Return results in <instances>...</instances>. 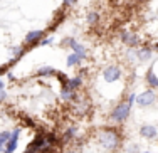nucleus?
Returning a JSON list of instances; mask_svg holds the SVG:
<instances>
[{
    "instance_id": "obj_1",
    "label": "nucleus",
    "mask_w": 158,
    "mask_h": 153,
    "mask_svg": "<svg viewBox=\"0 0 158 153\" xmlns=\"http://www.w3.org/2000/svg\"><path fill=\"white\" fill-rule=\"evenodd\" d=\"M98 140H99V145L104 148V150H116L119 147V135L116 130L113 128H106V130H101L99 135H98Z\"/></svg>"
},
{
    "instance_id": "obj_2",
    "label": "nucleus",
    "mask_w": 158,
    "mask_h": 153,
    "mask_svg": "<svg viewBox=\"0 0 158 153\" xmlns=\"http://www.w3.org/2000/svg\"><path fill=\"white\" fill-rule=\"evenodd\" d=\"M135 101H136V94H135V93H131L130 98H128V101L119 103L118 106L111 111V116H110L111 121H114V123H123V121H125V119L130 116L131 106H133Z\"/></svg>"
},
{
    "instance_id": "obj_3",
    "label": "nucleus",
    "mask_w": 158,
    "mask_h": 153,
    "mask_svg": "<svg viewBox=\"0 0 158 153\" xmlns=\"http://www.w3.org/2000/svg\"><path fill=\"white\" fill-rule=\"evenodd\" d=\"M155 99H156V93L153 91V89H146V91H143L140 96H136V103L140 104L141 108L153 104V103H155Z\"/></svg>"
},
{
    "instance_id": "obj_4",
    "label": "nucleus",
    "mask_w": 158,
    "mask_h": 153,
    "mask_svg": "<svg viewBox=\"0 0 158 153\" xmlns=\"http://www.w3.org/2000/svg\"><path fill=\"white\" fill-rule=\"evenodd\" d=\"M103 77L106 83H114V81H118L121 77V69L118 66H110V68L103 71Z\"/></svg>"
},
{
    "instance_id": "obj_5",
    "label": "nucleus",
    "mask_w": 158,
    "mask_h": 153,
    "mask_svg": "<svg viewBox=\"0 0 158 153\" xmlns=\"http://www.w3.org/2000/svg\"><path fill=\"white\" fill-rule=\"evenodd\" d=\"M64 46L71 47V49L76 52V54H77L81 59H86V57H88V52H86L84 46H82V44H79V42H76L74 39H66V40H64Z\"/></svg>"
},
{
    "instance_id": "obj_6",
    "label": "nucleus",
    "mask_w": 158,
    "mask_h": 153,
    "mask_svg": "<svg viewBox=\"0 0 158 153\" xmlns=\"http://www.w3.org/2000/svg\"><path fill=\"white\" fill-rule=\"evenodd\" d=\"M19 135H20V130L15 128L12 131V136H10V140L7 141L5 145V153H14L17 150V143H19Z\"/></svg>"
},
{
    "instance_id": "obj_7",
    "label": "nucleus",
    "mask_w": 158,
    "mask_h": 153,
    "mask_svg": "<svg viewBox=\"0 0 158 153\" xmlns=\"http://www.w3.org/2000/svg\"><path fill=\"white\" fill-rule=\"evenodd\" d=\"M121 40L126 44V46H130V47H136L138 44H140V39H138L133 32H128V31L121 32Z\"/></svg>"
},
{
    "instance_id": "obj_8",
    "label": "nucleus",
    "mask_w": 158,
    "mask_h": 153,
    "mask_svg": "<svg viewBox=\"0 0 158 153\" xmlns=\"http://www.w3.org/2000/svg\"><path fill=\"white\" fill-rule=\"evenodd\" d=\"M40 39H42V31H31L27 35H25V44L34 46V44H37Z\"/></svg>"
},
{
    "instance_id": "obj_9",
    "label": "nucleus",
    "mask_w": 158,
    "mask_h": 153,
    "mask_svg": "<svg viewBox=\"0 0 158 153\" xmlns=\"http://www.w3.org/2000/svg\"><path fill=\"white\" fill-rule=\"evenodd\" d=\"M140 135L145 136V138H155L156 136V128L152 125H145L140 128Z\"/></svg>"
},
{
    "instance_id": "obj_10",
    "label": "nucleus",
    "mask_w": 158,
    "mask_h": 153,
    "mask_svg": "<svg viewBox=\"0 0 158 153\" xmlns=\"http://www.w3.org/2000/svg\"><path fill=\"white\" fill-rule=\"evenodd\" d=\"M136 56H138V61L140 62L150 61V59H152V49H150V47H141V49H138Z\"/></svg>"
},
{
    "instance_id": "obj_11",
    "label": "nucleus",
    "mask_w": 158,
    "mask_h": 153,
    "mask_svg": "<svg viewBox=\"0 0 158 153\" xmlns=\"http://www.w3.org/2000/svg\"><path fill=\"white\" fill-rule=\"evenodd\" d=\"M146 83L152 86V88H158V76L153 72V69H150L146 72Z\"/></svg>"
},
{
    "instance_id": "obj_12",
    "label": "nucleus",
    "mask_w": 158,
    "mask_h": 153,
    "mask_svg": "<svg viewBox=\"0 0 158 153\" xmlns=\"http://www.w3.org/2000/svg\"><path fill=\"white\" fill-rule=\"evenodd\" d=\"M81 84H82V79H81L79 76H77V77H73V79H69V81L66 83V86H67L69 89H73V91H74V89H77Z\"/></svg>"
},
{
    "instance_id": "obj_13",
    "label": "nucleus",
    "mask_w": 158,
    "mask_h": 153,
    "mask_svg": "<svg viewBox=\"0 0 158 153\" xmlns=\"http://www.w3.org/2000/svg\"><path fill=\"white\" fill-rule=\"evenodd\" d=\"M51 74H56V69L51 68V66H46V68L37 69V76H51Z\"/></svg>"
},
{
    "instance_id": "obj_14",
    "label": "nucleus",
    "mask_w": 158,
    "mask_h": 153,
    "mask_svg": "<svg viewBox=\"0 0 158 153\" xmlns=\"http://www.w3.org/2000/svg\"><path fill=\"white\" fill-rule=\"evenodd\" d=\"M81 61H82V59L79 57L76 52H73V54L67 56V66H76V64H79Z\"/></svg>"
},
{
    "instance_id": "obj_15",
    "label": "nucleus",
    "mask_w": 158,
    "mask_h": 153,
    "mask_svg": "<svg viewBox=\"0 0 158 153\" xmlns=\"http://www.w3.org/2000/svg\"><path fill=\"white\" fill-rule=\"evenodd\" d=\"M99 22V14L98 12H89L88 14V24L89 25H96Z\"/></svg>"
},
{
    "instance_id": "obj_16",
    "label": "nucleus",
    "mask_w": 158,
    "mask_h": 153,
    "mask_svg": "<svg viewBox=\"0 0 158 153\" xmlns=\"http://www.w3.org/2000/svg\"><path fill=\"white\" fill-rule=\"evenodd\" d=\"M61 96H62L64 99H73L76 94H74V91H73V89H69L67 86H64V88H62V91H61Z\"/></svg>"
},
{
    "instance_id": "obj_17",
    "label": "nucleus",
    "mask_w": 158,
    "mask_h": 153,
    "mask_svg": "<svg viewBox=\"0 0 158 153\" xmlns=\"http://www.w3.org/2000/svg\"><path fill=\"white\" fill-rule=\"evenodd\" d=\"M10 136H12V133H10V131H0V147L7 145V141L10 140Z\"/></svg>"
},
{
    "instance_id": "obj_18",
    "label": "nucleus",
    "mask_w": 158,
    "mask_h": 153,
    "mask_svg": "<svg viewBox=\"0 0 158 153\" xmlns=\"http://www.w3.org/2000/svg\"><path fill=\"white\" fill-rule=\"evenodd\" d=\"M74 135H76V128H69V130H67V133L64 135V138H66V140H71Z\"/></svg>"
},
{
    "instance_id": "obj_19",
    "label": "nucleus",
    "mask_w": 158,
    "mask_h": 153,
    "mask_svg": "<svg viewBox=\"0 0 158 153\" xmlns=\"http://www.w3.org/2000/svg\"><path fill=\"white\" fill-rule=\"evenodd\" d=\"M20 52H22V49H20V47H14V49H12V54H14V57H20Z\"/></svg>"
},
{
    "instance_id": "obj_20",
    "label": "nucleus",
    "mask_w": 158,
    "mask_h": 153,
    "mask_svg": "<svg viewBox=\"0 0 158 153\" xmlns=\"http://www.w3.org/2000/svg\"><path fill=\"white\" fill-rule=\"evenodd\" d=\"M5 98H7V93L3 91V89H0V103L5 101Z\"/></svg>"
},
{
    "instance_id": "obj_21",
    "label": "nucleus",
    "mask_w": 158,
    "mask_h": 153,
    "mask_svg": "<svg viewBox=\"0 0 158 153\" xmlns=\"http://www.w3.org/2000/svg\"><path fill=\"white\" fill-rule=\"evenodd\" d=\"M51 42H52V39H51V37H47V39H44L42 42H39V44H40V46H47V44H51Z\"/></svg>"
},
{
    "instance_id": "obj_22",
    "label": "nucleus",
    "mask_w": 158,
    "mask_h": 153,
    "mask_svg": "<svg viewBox=\"0 0 158 153\" xmlns=\"http://www.w3.org/2000/svg\"><path fill=\"white\" fill-rule=\"evenodd\" d=\"M76 2H77V0H64V3H66V5H69V7H71V5H74Z\"/></svg>"
},
{
    "instance_id": "obj_23",
    "label": "nucleus",
    "mask_w": 158,
    "mask_h": 153,
    "mask_svg": "<svg viewBox=\"0 0 158 153\" xmlns=\"http://www.w3.org/2000/svg\"><path fill=\"white\" fill-rule=\"evenodd\" d=\"M130 153H138V147H136V145H133V147H130Z\"/></svg>"
},
{
    "instance_id": "obj_24",
    "label": "nucleus",
    "mask_w": 158,
    "mask_h": 153,
    "mask_svg": "<svg viewBox=\"0 0 158 153\" xmlns=\"http://www.w3.org/2000/svg\"><path fill=\"white\" fill-rule=\"evenodd\" d=\"M136 2H140V3H145V2H148V0H136Z\"/></svg>"
},
{
    "instance_id": "obj_25",
    "label": "nucleus",
    "mask_w": 158,
    "mask_h": 153,
    "mask_svg": "<svg viewBox=\"0 0 158 153\" xmlns=\"http://www.w3.org/2000/svg\"><path fill=\"white\" fill-rule=\"evenodd\" d=\"M0 89H3V83H2V81H0Z\"/></svg>"
},
{
    "instance_id": "obj_26",
    "label": "nucleus",
    "mask_w": 158,
    "mask_h": 153,
    "mask_svg": "<svg viewBox=\"0 0 158 153\" xmlns=\"http://www.w3.org/2000/svg\"><path fill=\"white\" fill-rule=\"evenodd\" d=\"M155 49H156V51H158V44H156V46H155Z\"/></svg>"
},
{
    "instance_id": "obj_27",
    "label": "nucleus",
    "mask_w": 158,
    "mask_h": 153,
    "mask_svg": "<svg viewBox=\"0 0 158 153\" xmlns=\"http://www.w3.org/2000/svg\"><path fill=\"white\" fill-rule=\"evenodd\" d=\"M2 150H3V147H0V151H2Z\"/></svg>"
},
{
    "instance_id": "obj_28",
    "label": "nucleus",
    "mask_w": 158,
    "mask_h": 153,
    "mask_svg": "<svg viewBox=\"0 0 158 153\" xmlns=\"http://www.w3.org/2000/svg\"><path fill=\"white\" fill-rule=\"evenodd\" d=\"M145 153H150V151H145Z\"/></svg>"
},
{
    "instance_id": "obj_29",
    "label": "nucleus",
    "mask_w": 158,
    "mask_h": 153,
    "mask_svg": "<svg viewBox=\"0 0 158 153\" xmlns=\"http://www.w3.org/2000/svg\"><path fill=\"white\" fill-rule=\"evenodd\" d=\"M69 153H74V151H69Z\"/></svg>"
},
{
    "instance_id": "obj_30",
    "label": "nucleus",
    "mask_w": 158,
    "mask_h": 153,
    "mask_svg": "<svg viewBox=\"0 0 158 153\" xmlns=\"http://www.w3.org/2000/svg\"><path fill=\"white\" fill-rule=\"evenodd\" d=\"M0 71H2V69H0Z\"/></svg>"
}]
</instances>
